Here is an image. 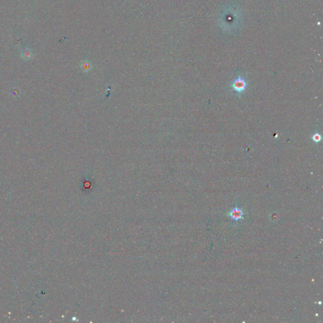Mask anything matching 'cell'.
<instances>
[{
	"mask_svg": "<svg viewBox=\"0 0 323 323\" xmlns=\"http://www.w3.org/2000/svg\"><path fill=\"white\" fill-rule=\"evenodd\" d=\"M247 86V83L246 80L241 76H238L234 80L231 84L232 88L234 92L239 93V94L244 92L246 91Z\"/></svg>",
	"mask_w": 323,
	"mask_h": 323,
	"instance_id": "1",
	"label": "cell"
},
{
	"mask_svg": "<svg viewBox=\"0 0 323 323\" xmlns=\"http://www.w3.org/2000/svg\"><path fill=\"white\" fill-rule=\"evenodd\" d=\"M312 140L316 143H318L321 140V137L319 133H316L312 136Z\"/></svg>",
	"mask_w": 323,
	"mask_h": 323,
	"instance_id": "5",
	"label": "cell"
},
{
	"mask_svg": "<svg viewBox=\"0 0 323 323\" xmlns=\"http://www.w3.org/2000/svg\"><path fill=\"white\" fill-rule=\"evenodd\" d=\"M230 217L234 220H239L243 217V212L242 210L239 208H236L231 210L229 213Z\"/></svg>",
	"mask_w": 323,
	"mask_h": 323,
	"instance_id": "2",
	"label": "cell"
},
{
	"mask_svg": "<svg viewBox=\"0 0 323 323\" xmlns=\"http://www.w3.org/2000/svg\"><path fill=\"white\" fill-rule=\"evenodd\" d=\"M31 52L29 51H24L22 52V56L25 59H29L31 58Z\"/></svg>",
	"mask_w": 323,
	"mask_h": 323,
	"instance_id": "4",
	"label": "cell"
},
{
	"mask_svg": "<svg viewBox=\"0 0 323 323\" xmlns=\"http://www.w3.org/2000/svg\"><path fill=\"white\" fill-rule=\"evenodd\" d=\"M92 65L91 62L88 60L83 61L81 63V69L83 70L84 72H88L92 69Z\"/></svg>",
	"mask_w": 323,
	"mask_h": 323,
	"instance_id": "3",
	"label": "cell"
}]
</instances>
